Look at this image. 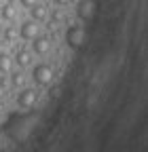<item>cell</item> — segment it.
Instances as JSON below:
<instances>
[{
	"label": "cell",
	"instance_id": "1",
	"mask_svg": "<svg viewBox=\"0 0 148 152\" xmlns=\"http://www.w3.org/2000/svg\"><path fill=\"white\" fill-rule=\"evenodd\" d=\"M32 80L38 85V87H47V85H51V80H53V68L47 66V64L34 66V70H32Z\"/></svg>",
	"mask_w": 148,
	"mask_h": 152
},
{
	"label": "cell",
	"instance_id": "2",
	"mask_svg": "<svg viewBox=\"0 0 148 152\" xmlns=\"http://www.w3.org/2000/svg\"><path fill=\"white\" fill-rule=\"evenodd\" d=\"M66 42L70 49H81V45L85 42V30L83 26H70L66 30Z\"/></svg>",
	"mask_w": 148,
	"mask_h": 152
},
{
	"label": "cell",
	"instance_id": "3",
	"mask_svg": "<svg viewBox=\"0 0 148 152\" xmlns=\"http://www.w3.org/2000/svg\"><path fill=\"white\" fill-rule=\"evenodd\" d=\"M36 102H38V91L36 89H21V93L17 95V104H19L21 108H32Z\"/></svg>",
	"mask_w": 148,
	"mask_h": 152
},
{
	"label": "cell",
	"instance_id": "4",
	"mask_svg": "<svg viewBox=\"0 0 148 152\" xmlns=\"http://www.w3.org/2000/svg\"><path fill=\"white\" fill-rule=\"evenodd\" d=\"M95 13V4H93V0H78V4H76V15L81 21H89L91 17H93Z\"/></svg>",
	"mask_w": 148,
	"mask_h": 152
},
{
	"label": "cell",
	"instance_id": "5",
	"mask_svg": "<svg viewBox=\"0 0 148 152\" xmlns=\"http://www.w3.org/2000/svg\"><path fill=\"white\" fill-rule=\"evenodd\" d=\"M19 36L23 40H34V38L38 36V26H36V21H32V19L23 21L21 28H19Z\"/></svg>",
	"mask_w": 148,
	"mask_h": 152
},
{
	"label": "cell",
	"instance_id": "6",
	"mask_svg": "<svg viewBox=\"0 0 148 152\" xmlns=\"http://www.w3.org/2000/svg\"><path fill=\"white\" fill-rule=\"evenodd\" d=\"M32 49L36 55H47L49 49H51V40L47 36H36L34 40H32Z\"/></svg>",
	"mask_w": 148,
	"mask_h": 152
},
{
	"label": "cell",
	"instance_id": "7",
	"mask_svg": "<svg viewBox=\"0 0 148 152\" xmlns=\"http://www.w3.org/2000/svg\"><path fill=\"white\" fill-rule=\"evenodd\" d=\"M19 68H28L30 64H32V53L30 51H26V49H19L15 53V59H13Z\"/></svg>",
	"mask_w": 148,
	"mask_h": 152
},
{
	"label": "cell",
	"instance_id": "8",
	"mask_svg": "<svg viewBox=\"0 0 148 152\" xmlns=\"http://www.w3.org/2000/svg\"><path fill=\"white\" fill-rule=\"evenodd\" d=\"M30 19H32V21H36V23H38V21H42V19H47V7L45 4H34L32 9H30Z\"/></svg>",
	"mask_w": 148,
	"mask_h": 152
},
{
	"label": "cell",
	"instance_id": "9",
	"mask_svg": "<svg viewBox=\"0 0 148 152\" xmlns=\"http://www.w3.org/2000/svg\"><path fill=\"white\" fill-rule=\"evenodd\" d=\"M11 70H13V57L7 55V53H0V72L7 74Z\"/></svg>",
	"mask_w": 148,
	"mask_h": 152
},
{
	"label": "cell",
	"instance_id": "10",
	"mask_svg": "<svg viewBox=\"0 0 148 152\" xmlns=\"http://www.w3.org/2000/svg\"><path fill=\"white\" fill-rule=\"evenodd\" d=\"M15 9L11 7V4H2V7H0V17H2L4 19V21H11V19H15Z\"/></svg>",
	"mask_w": 148,
	"mask_h": 152
},
{
	"label": "cell",
	"instance_id": "11",
	"mask_svg": "<svg viewBox=\"0 0 148 152\" xmlns=\"http://www.w3.org/2000/svg\"><path fill=\"white\" fill-rule=\"evenodd\" d=\"M11 83H13V87H21L23 85V74L17 70V72H13L11 74Z\"/></svg>",
	"mask_w": 148,
	"mask_h": 152
},
{
	"label": "cell",
	"instance_id": "12",
	"mask_svg": "<svg viewBox=\"0 0 148 152\" xmlns=\"http://www.w3.org/2000/svg\"><path fill=\"white\" fill-rule=\"evenodd\" d=\"M17 38V28H13V26H9L7 30H4V40H9V42H13Z\"/></svg>",
	"mask_w": 148,
	"mask_h": 152
},
{
	"label": "cell",
	"instance_id": "13",
	"mask_svg": "<svg viewBox=\"0 0 148 152\" xmlns=\"http://www.w3.org/2000/svg\"><path fill=\"white\" fill-rule=\"evenodd\" d=\"M62 19H64V13H62L59 9H53V11H51V21H53V23L62 21Z\"/></svg>",
	"mask_w": 148,
	"mask_h": 152
},
{
	"label": "cell",
	"instance_id": "14",
	"mask_svg": "<svg viewBox=\"0 0 148 152\" xmlns=\"http://www.w3.org/2000/svg\"><path fill=\"white\" fill-rule=\"evenodd\" d=\"M19 2H21V4H23L26 9H32L34 4H38V2H40V0H19Z\"/></svg>",
	"mask_w": 148,
	"mask_h": 152
},
{
	"label": "cell",
	"instance_id": "15",
	"mask_svg": "<svg viewBox=\"0 0 148 152\" xmlns=\"http://www.w3.org/2000/svg\"><path fill=\"white\" fill-rule=\"evenodd\" d=\"M4 93H7V91H4V85H2V83H0V99H2V97H4Z\"/></svg>",
	"mask_w": 148,
	"mask_h": 152
},
{
	"label": "cell",
	"instance_id": "16",
	"mask_svg": "<svg viewBox=\"0 0 148 152\" xmlns=\"http://www.w3.org/2000/svg\"><path fill=\"white\" fill-rule=\"evenodd\" d=\"M70 0H55V4H68Z\"/></svg>",
	"mask_w": 148,
	"mask_h": 152
},
{
	"label": "cell",
	"instance_id": "17",
	"mask_svg": "<svg viewBox=\"0 0 148 152\" xmlns=\"http://www.w3.org/2000/svg\"><path fill=\"white\" fill-rule=\"evenodd\" d=\"M2 23H4V19H2V17H0V28H2Z\"/></svg>",
	"mask_w": 148,
	"mask_h": 152
},
{
	"label": "cell",
	"instance_id": "18",
	"mask_svg": "<svg viewBox=\"0 0 148 152\" xmlns=\"http://www.w3.org/2000/svg\"><path fill=\"white\" fill-rule=\"evenodd\" d=\"M2 78H4V74H2V72H0V83H2Z\"/></svg>",
	"mask_w": 148,
	"mask_h": 152
}]
</instances>
